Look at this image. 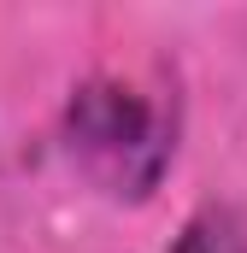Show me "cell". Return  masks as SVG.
<instances>
[{
    "mask_svg": "<svg viewBox=\"0 0 247 253\" xmlns=\"http://www.w3.org/2000/svg\"><path fill=\"white\" fill-rule=\"evenodd\" d=\"M165 253H247V212L236 200H206L183 218Z\"/></svg>",
    "mask_w": 247,
    "mask_h": 253,
    "instance_id": "cell-2",
    "label": "cell"
},
{
    "mask_svg": "<svg viewBox=\"0 0 247 253\" xmlns=\"http://www.w3.org/2000/svg\"><path fill=\"white\" fill-rule=\"evenodd\" d=\"M65 153L112 200H147L177 159V100L124 77H88L65 106Z\"/></svg>",
    "mask_w": 247,
    "mask_h": 253,
    "instance_id": "cell-1",
    "label": "cell"
}]
</instances>
